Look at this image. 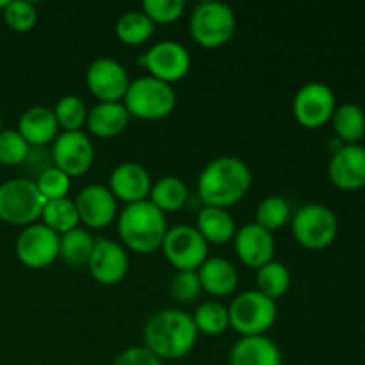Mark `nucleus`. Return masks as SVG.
Segmentation results:
<instances>
[{"label": "nucleus", "instance_id": "nucleus-1", "mask_svg": "<svg viewBox=\"0 0 365 365\" xmlns=\"http://www.w3.org/2000/svg\"><path fill=\"white\" fill-rule=\"evenodd\" d=\"M248 164L234 155H221L210 160L198 177V198L203 207L228 209L246 196L252 187Z\"/></svg>", "mask_w": 365, "mask_h": 365}, {"label": "nucleus", "instance_id": "nucleus-2", "mask_svg": "<svg viewBox=\"0 0 365 365\" xmlns=\"http://www.w3.org/2000/svg\"><path fill=\"white\" fill-rule=\"evenodd\" d=\"M145 348L159 360H180L198 342V330L191 314L178 309H163L152 314L145 324Z\"/></svg>", "mask_w": 365, "mask_h": 365}, {"label": "nucleus", "instance_id": "nucleus-3", "mask_svg": "<svg viewBox=\"0 0 365 365\" xmlns=\"http://www.w3.org/2000/svg\"><path fill=\"white\" fill-rule=\"evenodd\" d=\"M118 234L125 246L138 253H152L163 246L168 220L150 200L128 203L118 216Z\"/></svg>", "mask_w": 365, "mask_h": 365}, {"label": "nucleus", "instance_id": "nucleus-4", "mask_svg": "<svg viewBox=\"0 0 365 365\" xmlns=\"http://www.w3.org/2000/svg\"><path fill=\"white\" fill-rule=\"evenodd\" d=\"M130 118L157 121L168 118L177 106V93L173 86L155 77H139L130 82L123 98Z\"/></svg>", "mask_w": 365, "mask_h": 365}, {"label": "nucleus", "instance_id": "nucleus-5", "mask_svg": "<svg viewBox=\"0 0 365 365\" xmlns=\"http://www.w3.org/2000/svg\"><path fill=\"white\" fill-rule=\"evenodd\" d=\"M237 18L228 4L209 0L200 2L189 18L191 38L203 48L225 46L235 34Z\"/></svg>", "mask_w": 365, "mask_h": 365}, {"label": "nucleus", "instance_id": "nucleus-6", "mask_svg": "<svg viewBox=\"0 0 365 365\" xmlns=\"http://www.w3.org/2000/svg\"><path fill=\"white\" fill-rule=\"evenodd\" d=\"M277 302L259 291L242 292L228 307L230 327L242 337L266 335L277 323Z\"/></svg>", "mask_w": 365, "mask_h": 365}, {"label": "nucleus", "instance_id": "nucleus-7", "mask_svg": "<svg viewBox=\"0 0 365 365\" xmlns=\"http://www.w3.org/2000/svg\"><path fill=\"white\" fill-rule=\"evenodd\" d=\"M45 198L31 178H11L0 184V220L11 225H32L41 217Z\"/></svg>", "mask_w": 365, "mask_h": 365}, {"label": "nucleus", "instance_id": "nucleus-8", "mask_svg": "<svg viewBox=\"0 0 365 365\" xmlns=\"http://www.w3.org/2000/svg\"><path fill=\"white\" fill-rule=\"evenodd\" d=\"M339 232L334 210L321 203H309L294 214L292 234L307 250H324L335 241Z\"/></svg>", "mask_w": 365, "mask_h": 365}, {"label": "nucleus", "instance_id": "nucleus-9", "mask_svg": "<svg viewBox=\"0 0 365 365\" xmlns=\"http://www.w3.org/2000/svg\"><path fill=\"white\" fill-rule=\"evenodd\" d=\"M160 248L168 262L177 271H198L200 266L209 259V242L191 225L168 228Z\"/></svg>", "mask_w": 365, "mask_h": 365}, {"label": "nucleus", "instance_id": "nucleus-10", "mask_svg": "<svg viewBox=\"0 0 365 365\" xmlns=\"http://www.w3.org/2000/svg\"><path fill=\"white\" fill-rule=\"evenodd\" d=\"M337 102L335 93L324 82H307L298 89L292 102L296 121L307 128H319L331 120Z\"/></svg>", "mask_w": 365, "mask_h": 365}, {"label": "nucleus", "instance_id": "nucleus-11", "mask_svg": "<svg viewBox=\"0 0 365 365\" xmlns=\"http://www.w3.org/2000/svg\"><path fill=\"white\" fill-rule=\"evenodd\" d=\"M139 64L146 68L150 77H155L159 81L177 82L184 78L191 70V53L187 52L182 43L166 39L159 41L139 57Z\"/></svg>", "mask_w": 365, "mask_h": 365}, {"label": "nucleus", "instance_id": "nucleus-12", "mask_svg": "<svg viewBox=\"0 0 365 365\" xmlns=\"http://www.w3.org/2000/svg\"><path fill=\"white\" fill-rule=\"evenodd\" d=\"M61 235L43 223L27 225L16 239V255L24 266L41 269L59 259Z\"/></svg>", "mask_w": 365, "mask_h": 365}, {"label": "nucleus", "instance_id": "nucleus-13", "mask_svg": "<svg viewBox=\"0 0 365 365\" xmlns=\"http://www.w3.org/2000/svg\"><path fill=\"white\" fill-rule=\"evenodd\" d=\"M53 164L68 177H81L88 173L95 163V145L82 130L61 132L52 146Z\"/></svg>", "mask_w": 365, "mask_h": 365}, {"label": "nucleus", "instance_id": "nucleus-14", "mask_svg": "<svg viewBox=\"0 0 365 365\" xmlns=\"http://www.w3.org/2000/svg\"><path fill=\"white\" fill-rule=\"evenodd\" d=\"M86 82L91 95L100 102H121L130 86L125 66L113 57L93 61L86 71Z\"/></svg>", "mask_w": 365, "mask_h": 365}, {"label": "nucleus", "instance_id": "nucleus-15", "mask_svg": "<svg viewBox=\"0 0 365 365\" xmlns=\"http://www.w3.org/2000/svg\"><path fill=\"white\" fill-rule=\"evenodd\" d=\"M88 267L98 284L116 285L127 277L128 255L120 242L107 237H96Z\"/></svg>", "mask_w": 365, "mask_h": 365}, {"label": "nucleus", "instance_id": "nucleus-16", "mask_svg": "<svg viewBox=\"0 0 365 365\" xmlns=\"http://www.w3.org/2000/svg\"><path fill=\"white\" fill-rule=\"evenodd\" d=\"M75 205L81 221L89 228H106L118 214V200L110 189L102 184L86 185L78 192Z\"/></svg>", "mask_w": 365, "mask_h": 365}, {"label": "nucleus", "instance_id": "nucleus-17", "mask_svg": "<svg viewBox=\"0 0 365 365\" xmlns=\"http://www.w3.org/2000/svg\"><path fill=\"white\" fill-rule=\"evenodd\" d=\"M235 253L248 267L266 266L274 257V237L271 232L257 223H248L237 228L234 237Z\"/></svg>", "mask_w": 365, "mask_h": 365}, {"label": "nucleus", "instance_id": "nucleus-18", "mask_svg": "<svg viewBox=\"0 0 365 365\" xmlns=\"http://www.w3.org/2000/svg\"><path fill=\"white\" fill-rule=\"evenodd\" d=\"M330 180L344 191L365 187V148L362 145H344L335 152L328 166Z\"/></svg>", "mask_w": 365, "mask_h": 365}, {"label": "nucleus", "instance_id": "nucleus-19", "mask_svg": "<svg viewBox=\"0 0 365 365\" xmlns=\"http://www.w3.org/2000/svg\"><path fill=\"white\" fill-rule=\"evenodd\" d=\"M152 184V177L145 166L138 163H121L110 173L107 187L110 189L114 198L128 205L148 200Z\"/></svg>", "mask_w": 365, "mask_h": 365}, {"label": "nucleus", "instance_id": "nucleus-20", "mask_svg": "<svg viewBox=\"0 0 365 365\" xmlns=\"http://www.w3.org/2000/svg\"><path fill=\"white\" fill-rule=\"evenodd\" d=\"M230 365H282V351L267 335L241 337L230 349Z\"/></svg>", "mask_w": 365, "mask_h": 365}, {"label": "nucleus", "instance_id": "nucleus-21", "mask_svg": "<svg viewBox=\"0 0 365 365\" xmlns=\"http://www.w3.org/2000/svg\"><path fill=\"white\" fill-rule=\"evenodd\" d=\"M18 132L31 146H48L59 135L56 114L43 106L31 107L18 120Z\"/></svg>", "mask_w": 365, "mask_h": 365}, {"label": "nucleus", "instance_id": "nucleus-22", "mask_svg": "<svg viewBox=\"0 0 365 365\" xmlns=\"http://www.w3.org/2000/svg\"><path fill=\"white\" fill-rule=\"evenodd\" d=\"M198 278L203 291L216 298L232 294L239 285V273L235 266L221 257H209L200 266Z\"/></svg>", "mask_w": 365, "mask_h": 365}, {"label": "nucleus", "instance_id": "nucleus-23", "mask_svg": "<svg viewBox=\"0 0 365 365\" xmlns=\"http://www.w3.org/2000/svg\"><path fill=\"white\" fill-rule=\"evenodd\" d=\"M130 114L123 102H98L88 110V128L96 138H114L128 127Z\"/></svg>", "mask_w": 365, "mask_h": 365}, {"label": "nucleus", "instance_id": "nucleus-24", "mask_svg": "<svg viewBox=\"0 0 365 365\" xmlns=\"http://www.w3.org/2000/svg\"><path fill=\"white\" fill-rule=\"evenodd\" d=\"M196 230L202 234L210 245H227V242L234 241L235 227L234 217L228 214L227 209H220V207H203L196 217Z\"/></svg>", "mask_w": 365, "mask_h": 365}, {"label": "nucleus", "instance_id": "nucleus-25", "mask_svg": "<svg viewBox=\"0 0 365 365\" xmlns=\"http://www.w3.org/2000/svg\"><path fill=\"white\" fill-rule=\"evenodd\" d=\"M187 185L178 177H163L153 182L148 196L150 202L164 214L182 209L187 203Z\"/></svg>", "mask_w": 365, "mask_h": 365}, {"label": "nucleus", "instance_id": "nucleus-26", "mask_svg": "<svg viewBox=\"0 0 365 365\" xmlns=\"http://www.w3.org/2000/svg\"><path fill=\"white\" fill-rule=\"evenodd\" d=\"M335 135L344 145H359L365 135V114L355 103L337 107L331 116Z\"/></svg>", "mask_w": 365, "mask_h": 365}, {"label": "nucleus", "instance_id": "nucleus-27", "mask_svg": "<svg viewBox=\"0 0 365 365\" xmlns=\"http://www.w3.org/2000/svg\"><path fill=\"white\" fill-rule=\"evenodd\" d=\"M95 248V237L86 228H73L61 235L59 257L70 266H88Z\"/></svg>", "mask_w": 365, "mask_h": 365}, {"label": "nucleus", "instance_id": "nucleus-28", "mask_svg": "<svg viewBox=\"0 0 365 365\" xmlns=\"http://www.w3.org/2000/svg\"><path fill=\"white\" fill-rule=\"evenodd\" d=\"M155 32V24L143 11H127L116 21V36L128 46H139Z\"/></svg>", "mask_w": 365, "mask_h": 365}, {"label": "nucleus", "instance_id": "nucleus-29", "mask_svg": "<svg viewBox=\"0 0 365 365\" xmlns=\"http://www.w3.org/2000/svg\"><path fill=\"white\" fill-rule=\"evenodd\" d=\"M41 217L43 225L52 228V230L59 235L73 230V228H77L78 223H81L77 205H75L73 200L70 198L48 200V202H45Z\"/></svg>", "mask_w": 365, "mask_h": 365}, {"label": "nucleus", "instance_id": "nucleus-30", "mask_svg": "<svg viewBox=\"0 0 365 365\" xmlns=\"http://www.w3.org/2000/svg\"><path fill=\"white\" fill-rule=\"evenodd\" d=\"M257 287H259L257 291L277 302L291 287V273H289L287 266L278 260H271L266 266L259 267L257 269Z\"/></svg>", "mask_w": 365, "mask_h": 365}, {"label": "nucleus", "instance_id": "nucleus-31", "mask_svg": "<svg viewBox=\"0 0 365 365\" xmlns=\"http://www.w3.org/2000/svg\"><path fill=\"white\" fill-rule=\"evenodd\" d=\"M192 321H195L198 334L220 335L230 327L228 307H225L221 302H214V299L205 302L192 314Z\"/></svg>", "mask_w": 365, "mask_h": 365}, {"label": "nucleus", "instance_id": "nucleus-32", "mask_svg": "<svg viewBox=\"0 0 365 365\" xmlns=\"http://www.w3.org/2000/svg\"><path fill=\"white\" fill-rule=\"evenodd\" d=\"M53 114L59 128L63 132H77L82 125L88 121V107L82 102V98L75 95H66L59 98V102L53 107Z\"/></svg>", "mask_w": 365, "mask_h": 365}, {"label": "nucleus", "instance_id": "nucleus-33", "mask_svg": "<svg viewBox=\"0 0 365 365\" xmlns=\"http://www.w3.org/2000/svg\"><path fill=\"white\" fill-rule=\"evenodd\" d=\"M289 217H291V207H289L287 200H284L282 196H267L257 207L255 223L273 234L274 230L287 223Z\"/></svg>", "mask_w": 365, "mask_h": 365}, {"label": "nucleus", "instance_id": "nucleus-34", "mask_svg": "<svg viewBox=\"0 0 365 365\" xmlns=\"http://www.w3.org/2000/svg\"><path fill=\"white\" fill-rule=\"evenodd\" d=\"M4 20L13 31L27 32L38 21V11L36 6L25 0H9L4 9Z\"/></svg>", "mask_w": 365, "mask_h": 365}, {"label": "nucleus", "instance_id": "nucleus-35", "mask_svg": "<svg viewBox=\"0 0 365 365\" xmlns=\"http://www.w3.org/2000/svg\"><path fill=\"white\" fill-rule=\"evenodd\" d=\"M29 143L18 130L0 132V163L6 166H18L24 163L29 152Z\"/></svg>", "mask_w": 365, "mask_h": 365}, {"label": "nucleus", "instance_id": "nucleus-36", "mask_svg": "<svg viewBox=\"0 0 365 365\" xmlns=\"http://www.w3.org/2000/svg\"><path fill=\"white\" fill-rule=\"evenodd\" d=\"M36 185H38L39 192H41V196L45 198V202H48V200L68 198V192H70L71 187V178L53 166L52 170L45 171V173L36 180Z\"/></svg>", "mask_w": 365, "mask_h": 365}, {"label": "nucleus", "instance_id": "nucleus-37", "mask_svg": "<svg viewBox=\"0 0 365 365\" xmlns=\"http://www.w3.org/2000/svg\"><path fill=\"white\" fill-rule=\"evenodd\" d=\"M185 11L184 0H145L143 13L153 24H173Z\"/></svg>", "mask_w": 365, "mask_h": 365}, {"label": "nucleus", "instance_id": "nucleus-38", "mask_svg": "<svg viewBox=\"0 0 365 365\" xmlns=\"http://www.w3.org/2000/svg\"><path fill=\"white\" fill-rule=\"evenodd\" d=\"M202 284H200L198 271H177L170 284V292L175 302L191 303L202 294Z\"/></svg>", "mask_w": 365, "mask_h": 365}, {"label": "nucleus", "instance_id": "nucleus-39", "mask_svg": "<svg viewBox=\"0 0 365 365\" xmlns=\"http://www.w3.org/2000/svg\"><path fill=\"white\" fill-rule=\"evenodd\" d=\"M21 166L27 171L31 180L34 178L36 182L45 171L52 170V168L56 166V164H53L52 148H48V146H29V152L27 155H25Z\"/></svg>", "mask_w": 365, "mask_h": 365}, {"label": "nucleus", "instance_id": "nucleus-40", "mask_svg": "<svg viewBox=\"0 0 365 365\" xmlns=\"http://www.w3.org/2000/svg\"><path fill=\"white\" fill-rule=\"evenodd\" d=\"M113 365H163V360L157 359L145 346H134L120 353Z\"/></svg>", "mask_w": 365, "mask_h": 365}, {"label": "nucleus", "instance_id": "nucleus-41", "mask_svg": "<svg viewBox=\"0 0 365 365\" xmlns=\"http://www.w3.org/2000/svg\"><path fill=\"white\" fill-rule=\"evenodd\" d=\"M7 2H9V0H0V9H6Z\"/></svg>", "mask_w": 365, "mask_h": 365}, {"label": "nucleus", "instance_id": "nucleus-42", "mask_svg": "<svg viewBox=\"0 0 365 365\" xmlns=\"http://www.w3.org/2000/svg\"><path fill=\"white\" fill-rule=\"evenodd\" d=\"M4 130V121H2V118H0V132Z\"/></svg>", "mask_w": 365, "mask_h": 365}, {"label": "nucleus", "instance_id": "nucleus-43", "mask_svg": "<svg viewBox=\"0 0 365 365\" xmlns=\"http://www.w3.org/2000/svg\"><path fill=\"white\" fill-rule=\"evenodd\" d=\"M282 365H285V364H282Z\"/></svg>", "mask_w": 365, "mask_h": 365}]
</instances>
